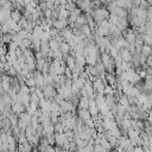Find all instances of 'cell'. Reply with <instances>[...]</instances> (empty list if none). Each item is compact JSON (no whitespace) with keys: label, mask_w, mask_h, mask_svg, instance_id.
Wrapping results in <instances>:
<instances>
[{"label":"cell","mask_w":152,"mask_h":152,"mask_svg":"<svg viewBox=\"0 0 152 152\" xmlns=\"http://www.w3.org/2000/svg\"><path fill=\"white\" fill-rule=\"evenodd\" d=\"M55 125V132H57V133H63L64 132V125L62 124V122H56V124H53Z\"/></svg>","instance_id":"ac0fdd59"},{"label":"cell","mask_w":152,"mask_h":152,"mask_svg":"<svg viewBox=\"0 0 152 152\" xmlns=\"http://www.w3.org/2000/svg\"><path fill=\"white\" fill-rule=\"evenodd\" d=\"M77 116H78L80 119H82L83 121H86L87 119L91 118V114H90V112H89L88 108H78V110H77Z\"/></svg>","instance_id":"277c9868"},{"label":"cell","mask_w":152,"mask_h":152,"mask_svg":"<svg viewBox=\"0 0 152 152\" xmlns=\"http://www.w3.org/2000/svg\"><path fill=\"white\" fill-rule=\"evenodd\" d=\"M59 33H61V36L63 37V39H64L65 42H69V40L71 39V37L74 36L72 27H70L69 25H68L66 27H64L63 30H61V31H59Z\"/></svg>","instance_id":"6da1fadb"},{"label":"cell","mask_w":152,"mask_h":152,"mask_svg":"<svg viewBox=\"0 0 152 152\" xmlns=\"http://www.w3.org/2000/svg\"><path fill=\"white\" fill-rule=\"evenodd\" d=\"M137 15L144 20H147V10H142L140 7H138V11H137Z\"/></svg>","instance_id":"9a60e30c"},{"label":"cell","mask_w":152,"mask_h":152,"mask_svg":"<svg viewBox=\"0 0 152 152\" xmlns=\"http://www.w3.org/2000/svg\"><path fill=\"white\" fill-rule=\"evenodd\" d=\"M0 151H4V141L1 138H0Z\"/></svg>","instance_id":"7402d4cb"},{"label":"cell","mask_w":152,"mask_h":152,"mask_svg":"<svg viewBox=\"0 0 152 152\" xmlns=\"http://www.w3.org/2000/svg\"><path fill=\"white\" fill-rule=\"evenodd\" d=\"M0 129H1V127H0Z\"/></svg>","instance_id":"cb8c5ba5"},{"label":"cell","mask_w":152,"mask_h":152,"mask_svg":"<svg viewBox=\"0 0 152 152\" xmlns=\"http://www.w3.org/2000/svg\"><path fill=\"white\" fill-rule=\"evenodd\" d=\"M26 110V107L21 103V102H19V101H17V102H13L12 103V112L13 113H15V114H20V113H23V112H25Z\"/></svg>","instance_id":"7a4b0ae2"},{"label":"cell","mask_w":152,"mask_h":152,"mask_svg":"<svg viewBox=\"0 0 152 152\" xmlns=\"http://www.w3.org/2000/svg\"><path fill=\"white\" fill-rule=\"evenodd\" d=\"M1 127L7 132L12 128V125H11V121H10V118H6V116H2V125Z\"/></svg>","instance_id":"8fae6325"},{"label":"cell","mask_w":152,"mask_h":152,"mask_svg":"<svg viewBox=\"0 0 152 152\" xmlns=\"http://www.w3.org/2000/svg\"><path fill=\"white\" fill-rule=\"evenodd\" d=\"M31 118H32V114H30L28 112H23L19 114V119L26 125V126H30L31 125Z\"/></svg>","instance_id":"5b68a950"},{"label":"cell","mask_w":152,"mask_h":152,"mask_svg":"<svg viewBox=\"0 0 152 152\" xmlns=\"http://www.w3.org/2000/svg\"><path fill=\"white\" fill-rule=\"evenodd\" d=\"M12 39H13V34H12L11 32H7V33H4V34H2V42H4L5 44L11 43Z\"/></svg>","instance_id":"2e32d148"},{"label":"cell","mask_w":152,"mask_h":152,"mask_svg":"<svg viewBox=\"0 0 152 152\" xmlns=\"http://www.w3.org/2000/svg\"><path fill=\"white\" fill-rule=\"evenodd\" d=\"M25 83L30 87V88H32V87H37V84H36V81H34V78H33V76H31V77H28V78H26V81H25Z\"/></svg>","instance_id":"ffe728a7"},{"label":"cell","mask_w":152,"mask_h":152,"mask_svg":"<svg viewBox=\"0 0 152 152\" xmlns=\"http://www.w3.org/2000/svg\"><path fill=\"white\" fill-rule=\"evenodd\" d=\"M89 106V97L88 96H81L80 101H78V108H88Z\"/></svg>","instance_id":"ba28073f"},{"label":"cell","mask_w":152,"mask_h":152,"mask_svg":"<svg viewBox=\"0 0 152 152\" xmlns=\"http://www.w3.org/2000/svg\"><path fill=\"white\" fill-rule=\"evenodd\" d=\"M21 17H23L21 11H19V10H13V11H11V18H12L14 21L18 23V21L21 19Z\"/></svg>","instance_id":"30bf717a"},{"label":"cell","mask_w":152,"mask_h":152,"mask_svg":"<svg viewBox=\"0 0 152 152\" xmlns=\"http://www.w3.org/2000/svg\"><path fill=\"white\" fill-rule=\"evenodd\" d=\"M31 44H32V40L30 39V38H24L21 42H20V44H19V48L24 51V50H26V49H28L30 46H31Z\"/></svg>","instance_id":"52a82bcc"},{"label":"cell","mask_w":152,"mask_h":152,"mask_svg":"<svg viewBox=\"0 0 152 152\" xmlns=\"http://www.w3.org/2000/svg\"><path fill=\"white\" fill-rule=\"evenodd\" d=\"M150 6H151V5L148 4L147 0H140V4H139V7H140V8H142V10H147Z\"/></svg>","instance_id":"44dd1931"},{"label":"cell","mask_w":152,"mask_h":152,"mask_svg":"<svg viewBox=\"0 0 152 152\" xmlns=\"http://www.w3.org/2000/svg\"><path fill=\"white\" fill-rule=\"evenodd\" d=\"M140 53H141V55H144V56H146V57H148V56L152 53V46H151V45H148V44H144V45H142V48H141Z\"/></svg>","instance_id":"9c48e42d"},{"label":"cell","mask_w":152,"mask_h":152,"mask_svg":"<svg viewBox=\"0 0 152 152\" xmlns=\"http://www.w3.org/2000/svg\"><path fill=\"white\" fill-rule=\"evenodd\" d=\"M43 127H44V134H52V133H55V125L53 124H49V125H45Z\"/></svg>","instance_id":"5bb4252c"},{"label":"cell","mask_w":152,"mask_h":152,"mask_svg":"<svg viewBox=\"0 0 152 152\" xmlns=\"http://www.w3.org/2000/svg\"><path fill=\"white\" fill-rule=\"evenodd\" d=\"M76 7H77V6H76V2H74V1H69V2H66V5H65V8H66L69 12H72Z\"/></svg>","instance_id":"d6986e66"},{"label":"cell","mask_w":152,"mask_h":152,"mask_svg":"<svg viewBox=\"0 0 152 152\" xmlns=\"http://www.w3.org/2000/svg\"><path fill=\"white\" fill-rule=\"evenodd\" d=\"M147 1H148V4H150V5L152 6V0H147Z\"/></svg>","instance_id":"603a6c76"},{"label":"cell","mask_w":152,"mask_h":152,"mask_svg":"<svg viewBox=\"0 0 152 152\" xmlns=\"http://www.w3.org/2000/svg\"><path fill=\"white\" fill-rule=\"evenodd\" d=\"M76 25H80V26H82V25H84V24H87V15H86V13L83 14V13H81L78 17H77V19H76V23H75Z\"/></svg>","instance_id":"7c38bea8"},{"label":"cell","mask_w":152,"mask_h":152,"mask_svg":"<svg viewBox=\"0 0 152 152\" xmlns=\"http://www.w3.org/2000/svg\"><path fill=\"white\" fill-rule=\"evenodd\" d=\"M49 46H50V50H58L59 49V42L57 40V39H55V38H51L50 40H49Z\"/></svg>","instance_id":"4fadbf2b"},{"label":"cell","mask_w":152,"mask_h":152,"mask_svg":"<svg viewBox=\"0 0 152 152\" xmlns=\"http://www.w3.org/2000/svg\"><path fill=\"white\" fill-rule=\"evenodd\" d=\"M30 100H31V102H33V103H37V104H39V101H40V97L37 95V93L36 91H32V93H30Z\"/></svg>","instance_id":"e0dca14e"},{"label":"cell","mask_w":152,"mask_h":152,"mask_svg":"<svg viewBox=\"0 0 152 152\" xmlns=\"http://www.w3.org/2000/svg\"><path fill=\"white\" fill-rule=\"evenodd\" d=\"M128 24H129V21L127 20V18H120L119 17V19H118V23H116V27L120 30V31H126L127 28H128Z\"/></svg>","instance_id":"3957f363"},{"label":"cell","mask_w":152,"mask_h":152,"mask_svg":"<svg viewBox=\"0 0 152 152\" xmlns=\"http://www.w3.org/2000/svg\"><path fill=\"white\" fill-rule=\"evenodd\" d=\"M59 50H61V51H62V53L64 55V53H69V52H70V50H71V48H70V45H69V43H68V42L63 40V42H61V43H59Z\"/></svg>","instance_id":"8992f818"}]
</instances>
